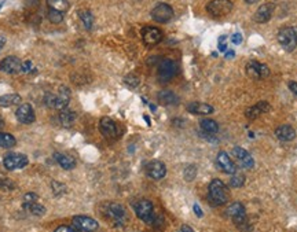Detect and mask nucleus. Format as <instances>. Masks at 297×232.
<instances>
[{"instance_id": "f257e3e1", "label": "nucleus", "mask_w": 297, "mask_h": 232, "mask_svg": "<svg viewBox=\"0 0 297 232\" xmlns=\"http://www.w3.org/2000/svg\"><path fill=\"white\" fill-rule=\"evenodd\" d=\"M70 102V90L68 87H59L58 88V93H46L44 96V103L51 107V109H55V110H65Z\"/></svg>"}, {"instance_id": "f03ea898", "label": "nucleus", "mask_w": 297, "mask_h": 232, "mask_svg": "<svg viewBox=\"0 0 297 232\" xmlns=\"http://www.w3.org/2000/svg\"><path fill=\"white\" fill-rule=\"evenodd\" d=\"M208 192H209V201L215 205V206H219V205H224L230 198V192L226 184L223 183L219 179H214L209 187H208Z\"/></svg>"}, {"instance_id": "7ed1b4c3", "label": "nucleus", "mask_w": 297, "mask_h": 232, "mask_svg": "<svg viewBox=\"0 0 297 232\" xmlns=\"http://www.w3.org/2000/svg\"><path fill=\"white\" fill-rule=\"evenodd\" d=\"M278 42L282 48L288 52L295 51L297 47V28L296 26H286L279 29L278 32Z\"/></svg>"}, {"instance_id": "20e7f679", "label": "nucleus", "mask_w": 297, "mask_h": 232, "mask_svg": "<svg viewBox=\"0 0 297 232\" xmlns=\"http://www.w3.org/2000/svg\"><path fill=\"white\" fill-rule=\"evenodd\" d=\"M135 213L142 221H145L147 224H156V220L159 216L154 214V206L149 199H140L136 204L134 205Z\"/></svg>"}, {"instance_id": "39448f33", "label": "nucleus", "mask_w": 297, "mask_h": 232, "mask_svg": "<svg viewBox=\"0 0 297 232\" xmlns=\"http://www.w3.org/2000/svg\"><path fill=\"white\" fill-rule=\"evenodd\" d=\"M105 217L109 218L114 225H124L127 221V211L120 204H108L104 208Z\"/></svg>"}, {"instance_id": "423d86ee", "label": "nucleus", "mask_w": 297, "mask_h": 232, "mask_svg": "<svg viewBox=\"0 0 297 232\" xmlns=\"http://www.w3.org/2000/svg\"><path fill=\"white\" fill-rule=\"evenodd\" d=\"M233 1L230 0H212L207 4V11L214 18H223L233 11Z\"/></svg>"}, {"instance_id": "0eeeda50", "label": "nucleus", "mask_w": 297, "mask_h": 232, "mask_svg": "<svg viewBox=\"0 0 297 232\" xmlns=\"http://www.w3.org/2000/svg\"><path fill=\"white\" fill-rule=\"evenodd\" d=\"M246 76L252 80H264L270 76V68L257 61H249L245 66Z\"/></svg>"}, {"instance_id": "6e6552de", "label": "nucleus", "mask_w": 297, "mask_h": 232, "mask_svg": "<svg viewBox=\"0 0 297 232\" xmlns=\"http://www.w3.org/2000/svg\"><path fill=\"white\" fill-rule=\"evenodd\" d=\"M28 157L20 153H8L3 157V166L7 170H17L28 165Z\"/></svg>"}, {"instance_id": "1a4fd4ad", "label": "nucleus", "mask_w": 297, "mask_h": 232, "mask_svg": "<svg viewBox=\"0 0 297 232\" xmlns=\"http://www.w3.org/2000/svg\"><path fill=\"white\" fill-rule=\"evenodd\" d=\"M178 73V65L172 59H162L159 65V80L166 83L172 80Z\"/></svg>"}, {"instance_id": "9d476101", "label": "nucleus", "mask_w": 297, "mask_h": 232, "mask_svg": "<svg viewBox=\"0 0 297 232\" xmlns=\"http://www.w3.org/2000/svg\"><path fill=\"white\" fill-rule=\"evenodd\" d=\"M72 223H73L75 230L81 232H95L99 227L97 220L88 217V216H83V214L75 216Z\"/></svg>"}, {"instance_id": "9b49d317", "label": "nucleus", "mask_w": 297, "mask_h": 232, "mask_svg": "<svg viewBox=\"0 0 297 232\" xmlns=\"http://www.w3.org/2000/svg\"><path fill=\"white\" fill-rule=\"evenodd\" d=\"M152 18L159 23H166L173 18V8L166 3H160L152 10Z\"/></svg>"}, {"instance_id": "f8f14e48", "label": "nucleus", "mask_w": 297, "mask_h": 232, "mask_svg": "<svg viewBox=\"0 0 297 232\" xmlns=\"http://www.w3.org/2000/svg\"><path fill=\"white\" fill-rule=\"evenodd\" d=\"M99 131L108 139H117L118 136L121 135L117 124L109 117H102L101 118V121H99Z\"/></svg>"}, {"instance_id": "ddd939ff", "label": "nucleus", "mask_w": 297, "mask_h": 232, "mask_svg": "<svg viewBox=\"0 0 297 232\" xmlns=\"http://www.w3.org/2000/svg\"><path fill=\"white\" fill-rule=\"evenodd\" d=\"M227 214L240 228H242V225H246V210H245L243 205L240 202H234L230 205L227 208Z\"/></svg>"}, {"instance_id": "4468645a", "label": "nucleus", "mask_w": 297, "mask_h": 232, "mask_svg": "<svg viewBox=\"0 0 297 232\" xmlns=\"http://www.w3.org/2000/svg\"><path fill=\"white\" fill-rule=\"evenodd\" d=\"M142 37H143V43L149 47L153 46H157L159 43L162 40V32L159 28H154V26H145L142 29Z\"/></svg>"}, {"instance_id": "2eb2a0df", "label": "nucleus", "mask_w": 297, "mask_h": 232, "mask_svg": "<svg viewBox=\"0 0 297 232\" xmlns=\"http://www.w3.org/2000/svg\"><path fill=\"white\" fill-rule=\"evenodd\" d=\"M0 70L7 74H17L22 71V61L17 56H7L0 62Z\"/></svg>"}, {"instance_id": "dca6fc26", "label": "nucleus", "mask_w": 297, "mask_h": 232, "mask_svg": "<svg viewBox=\"0 0 297 232\" xmlns=\"http://www.w3.org/2000/svg\"><path fill=\"white\" fill-rule=\"evenodd\" d=\"M146 173H147V176L152 177L154 180H161L166 175V166L161 161L153 160V161L147 162Z\"/></svg>"}, {"instance_id": "f3484780", "label": "nucleus", "mask_w": 297, "mask_h": 232, "mask_svg": "<svg viewBox=\"0 0 297 232\" xmlns=\"http://www.w3.org/2000/svg\"><path fill=\"white\" fill-rule=\"evenodd\" d=\"M15 116H17V120L20 121L21 124H32L33 121L36 120V114L33 107L28 103H24V105H20V107L17 109L15 112Z\"/></svg>"}, {"instance_id": "a211bd4d", "label": "nucleus", "mask_w": 297, "mask_h": 232, "mask_svg": "<svg viewBox=\"0 0 297 232\" xmlns=\"http://www.w3.org/2000/svg\"><path fill=\"white\" fill-rule=\"evenodd\" d=\"M274 10H275L274 3H266V4H263L257 8V11L253 15V20L257 23H266L271 20V17L274 14Z\"/></svg>"}, {"instance_id": "6ab92c4d", "label": "nucleus", "mask_w": 297, "mask_h": 232, "mask_svg": "<svg viewBox=\"0 0 297 232\" xmlns=\"http://www.w3.org/2000/svg\"><path fill=\"white\" fill-rule=\"evenodd\" d=\"M233 154H234V157L237 158V161L240 162V165H241L242 168L250 169L255 166V160H253V157L249 154L245 148L237 146V147L233 148Z\"/></svg>"}, {"instance_id": "aec40b11", "label": "nucleus", "mask_w": 297, "mask_h": 232, "mask_svg": "<svg viewBox=\"0 0 297 232\" xmlns=\"http://www.w3.org/2000/svg\"><path fill=\"white\" fill-rule=\"evenodd\" d=\"M216 163L217 166L227 175H234L235 173V165L234 162L231 161V158L228 157V154L226 151H220L217 154V158H216Z\"/></svg>"}, {"instance_id": "412c9836", "label": "nucleus", "mask_w": 297, "mask_h": 232, "mask_svg": "<svg viewBox=\"0 0 297 232\" xmlns=\"http://www.w3.org/2000/svg\"><path fill=\"white\" fill-rule=\"evenodd\" d=\"M269 110H270L269 102H259V103H256V105L250 106L249 109H246L245 116L248 117L249 120H255V118H257V117H260L262 114H266Z\"/></svg>"}, {"instance_id": "4be33fe9", "label": "nucleus", "mask_w": 297, "mask_h": 232, "mask_svg": "<svg viewBox=\"0 0 297 232\" xmlns=\"http://www.w3.org/2000/svg\"><path fill=\"white\" fill-rule=\"evenodd\" d=\"M187 112L191 114H197V116H208L214 113V107L208 103H202V102H193L190 105H187Z\"/></svg>"}, {"instance_id": "5701e85b", "label": "nucleus", "mask_w": 297, "mask_h": 232, "mask_svg": "<svg viewBox=\"0 0 297 232\" xmlns=\"http://www.w3.org/2000/svg\"><path fill=\"white\" fill-rule=\"evenodd\" d=\"M54 160L65 170H72V169H75V166H76L75 158L68 154H63V153H54Z\"/></svg>"}, {"instance_id": "b1692460", "label": "nucleus", "mask_w": 297, "mask_h": 232, "mask_svg": "<svg viewBox=\"0 0 297 232\" xmlns=\"http://www.w3.org/2000/svg\"><path fill=\"white\" fill-rule=\"evenodd\" d=\"M275 136L281 141H292L296 138V131L290 125H281L275 129Z\"/></svg>"}, {"instance_id": "393cba45", "label": "nucleus", "mask_w": 297, "mask_h": 232, "mask_svg": "<svg viewBox=\"0 0 297 232\" xmlns=\"http://www.w3.org/2000/svg\"><path fill=\"white\" fill-rule=\"evenodd\" d=\"M159 100L160 103L165 106H173L179 103V98L178 95L172 91H161L159 93Z\"/></svg>"}, {"instance_id": "a878e982", "label": "nucleus", "mask_w": 297, "mask_h": 232, "mask_svg": "<svg viewBox=\"0 0 297 232\" xmlns=\"http://www.w3.org/2000/svg\"><path fill=\"white\" fill-rule=\"evenodd\" d=\"M21 96L18 93H6L0 96V107H11L21 103Z\"/></svg>"}, {"instance_id": "bb28decb", "label": "nucleus", "mask_w": 297, "mask_h": 232, "mask_svg": "<svg viewBox=\"0 0 297 232\" xmlns=\"http://www.w3.org/2000/svg\"><path fill=\"white\" fill-rule=\"evenodd\" d=\"M200 127L202 132H205L207 135H214L219 132V124L215 120L211 118H204L200 121Z\"/></svg>"}, {"instance_id": "cd10ccee", "label": "nucleus", "mask_w": 297, "mask_h": 232, "mask_svg": "<svg viewBox=\"0 0 297 232\" xmlns=\"http://www.w3.org/2000/svg\"><path fill=\"white\" fill-rule=\"evenodd\" d=\"M58 120H59L61 125H63V127H72L73 122L76 121V113L70 112L68 109L61 110L59 116H58Z\"/></svg>"}, {"instance_id": "c85d7f7f", "label": "nucleus", "mask_w": 297, "mask_h": 232, "mask_svg": "<svg viewBox=\"0 0 297 232\" xmlns=\"http://www.w3.org/2000/svg\"><path fill=\"white\" fill-rule=\"evenodd\" d=\"M24 209L32 213L33 216H39V217L46 214V208L37 202H24Z\"/></svg>"}, {"instance_id": "c756f323", "label": "nucleus", "mask_w": 297, "mask_h": 232, "mask_svg": "<svg viewBox=\"0 0 297 232\" xmlns=\"http://www.w3.org/2000/svg\"><path fill=\"white\" fill-rule=\"evenodd\" d=\"M50 10H55L59 13H65L69 10V1L68 0H47Z\"/></svg>"}, {"instance_id": "7c9ffc66", "label": "nucleus", "mask_w": 297, "mask_h": 232, "mask_svg": "<svg viewBox=\"0 0 297 232\" xmlns=\"http://www.w3.org/2000/svg\"><path fill=\"white\" fill-rule=\"evenodd\" d=\"M17 144V139L11 134L0 132V147L13 148Z\"/></svg>"}, {"instance_id": "2f4dec72", "label": "nucleus", "mask_w": 297, "mask_h": 232, "mask_svg": "<svg viewBox=\"0 0 297 232\" xmlns=\"http://www.w3.org/2000/svg\"><path fill=\"white\" fill-rule=\"evenodd\" d=\"M79 17H80V20L83 22L85 29L90 30L92 28V25H94V15H92V13L90 10H81V11H79Z\"/></svg>"}, {"instance_id": "473e14b6", "label": "nucleus", "mask_w": 297, "mask_h": 232, "mask_svg": "<svg viewBox=\"0 0 297 232\" xmlns=\"http://www.w3.org/2000/svg\"><path fill=\"white\" fill-rule=\"evenodd\" d=\"M243 183H245V175H242V173H234L233 177H231V180H230L231 187H234V188L242 187Z\"/></svg>"}, {"instance_id": "72a5a7b5", "label": "nucleus", "mask_w": 297, "mask_h": 232, "mask_svg": "<svg viewBox=\"0 0 297 232\" xmlns=\"http://www.w3.org/2000/svg\"><path fill=\"white\" fill-rule=\"evenodd\" d=\"M0 188H1V190H14L15 184L11 179L0 175Z\"/></svg>"}, {"instance_id": "f704fd0d", "label": "nucleus", "mask_w": 297, "mask_h": 232, "mask_svg": "<svg viewBox=\"0 0 297 232\" xmlns=\"http://www.w3.org/2000/svg\"><path fill=\"white\" fill-rule=\"evenodd\" d=\"M51 188H53V192L55 194V197L63 195V194L66 192V187H65V184L59 183V182H51Z\"/></svg>"}, {"instance_id": "c9c22d12", "label": "nucleus", "mask_w": 297, "mask_h": 232, "mask_svg": "<svg viewBox=\"0 0 297 232\" xmlns=\"http://www.w3.org/2000/svg\"><path fill=\"white\" fill-rule=\"evenodd\" d=\"M50 22H53V23H61L63 21V14L62 13H59V11H55V10H50L49 14Z\"/></svg>"}, {"instance_id": "e433bc0d", "label": "nucleus", "mask_w": 297, "mask_h": 232, "mask_svg": "<svg viewBox=\"0 0 297 232\" xmlns=\"http://www.w3.org/2000/svg\"><path fill=\"white\" fill-rule=\"evenodd\" d=\"M197 176V168L194 165H189L186 169H185V179L191 182L194 180V177Z\"/></svg>"}, {"instance_id": "4c0bfd02", "label": "nucleus", "mask_w": 297, "mask_h": 232, "mask_svg": "<svg viewBox=\"0 0 297 232\" xmlns=\"http://www.w3.org/2000/svg\"><path fill=\"white\" fill-rule=\"evenodd\" d=\"M35 70V65L32 61H24L22 62V73H32Z\"/></svg>"}, {"instance_id": "58836bf2", "label": "nucleus", "mask_w": 297, "mask_h": 232, "mask_svg": "<svg viewBox=\"0 0 297 232\" xmlns=\"http://www.w3.org/2000/svg\"><path fill=\"white\" fill-rule=\"evenodd\" d=\"M37 195H36L35 192H28V194H25V197H24V202H37Z\"/></svg>"}, {"instance_id": "ea45409f", "label": "nucleus", "mask_w": 297, "mask_h": 232, "mask_svg": "<svg viewBox=\"0 0 297 232\" xmlns=\"http://www.w3.org/2000/svg\"><path fill=\"white\" fill-rule=\"evenodd\" d=\"M54 232H77V230L72 228V227H68V225H59L54 230Z\"/></svg>"}, {"instance_id": "a19ab883", "label": "nucleus", "mask_w": 297, "mask_h": 232, "mask_svg": "<svg viewBox=\"0 0 297 232\" xmlns=\"http://www.w3.org/2000/svg\"><path fill=\"white\" fill-rule=\"evenodd\" d=\"M125 83L130 85V87H136L139 84V78L135 77V76H130V77L125 78Z\"/></svg>"}, {"instance_id": "79ce46f5", "label": "nucleus", "mask_w": 297, "mask_h": 232, "mask_svg": "<svg viewBox=\"0 0 297 232\" xmlns=\"http://www.w3.org/2000/svg\"><path fill=\"white\" fill-rule=\"evenodd\" d=\"M226 36H221L220 39H219V51L221 52H226L227 51V46H226Z\"/></svg>"}, {"instance_id": "37998d69", "label": "nucleus", "mask_w": 297, "mask_h": 232, "mask_svg": "<svg viewBox=\"0 0 297 232\" xmlns=\"http://www.w3.org/2000/svg\"><path fill=\"white\" fill-rule=\"evenodd\" d=\"M231 42H233V44H241L242 43L241 33H234V35L231 36Z\"/></svg>"}, {"instance_id": "c03bdc74", "label": "nucleus", "mask_w": 297, "mask_h": 232, "mask_svg": "<svg viewBox=\"0 0 297 232\" xmlns=\"http://www.w3.org/2000/svg\"><path fill=\"white\" fill-rule=\"evenodd\" d=\"M289 90L292 92H293V93H295V95H297V83L296 81H290L289 84Z\"/></svg>"}, {"instance_id": "a18cd8bd", "label": "nucleus", "mask_w": 297, "mask_h": 232, "mask_svg": "<svg viewBox=\"0 0 297 232\" xmlns=\"http://www.w3.org/2000/svg\"><path fill=\"white\" fill-rule=\"evenodd\" d=\"M194 213H195L198 217H202V216H204V213H202V210H201V208L197 204L194 205Z\"/></svg>"}, {"instance_id": "49530a36", "label": "nucleus", "mask_w": 297, "mask_h": 232, "mask_svg": "<svg viewBox=\"0 0 297 232\" xmlns=\"http://www.w3.org/2000/svg\"><path fill=\"white\" fill-rule=\"evenodd\" d=\"M178 232H194L193 228L191 227H189V225H182L180 227V230Z\"/></svg>"}, {"instance_id": "de8ad7c7", "label": "nucleus", "mask_w": 297, "mask_h": 232, "mask_svg": "<svg viewBox=\"0 0 297 232\" xmlns=\"http://www.w3.org/2000/svg\"><path fill=\"white\" fill-rule=\"evenodd\" d=\"M4 46H6V37H4V36H0V51L3 49Z\"/></svg>"}, {"instance_id": "09e8293b", "label": "nucleus", "mask_w": 297, "mask_h": 232, "mask_svg": "<svg viewBox=\"0 0 297 232\" xmlns=\"http://www.w3.org/2000/svg\"><path fill=\"white\" fill-rule=\"evenodd\" d=\"M228 52L226 54V58H231V56H234L235 55V52L234 51H231V49H227Z\"/></svg>"}, {"instance_id": "8fccbe9b", "label": "nucleus", "mask_w": 297, "mask_h": 232, "mask_svg": "<svg viewBox=\"0 0 297 232\" xmlns=\"http://www.w3.org/2000/svg\"><path fill=\"white\" fill-rule=\"evenodd\" d=\"M246 3H249V4H253V3H257L259 0H245Z\"/></svg>"}, {"instance_id": "3c124183", "label": "nucleus", "mask_w": 297, "mask_h": 232, "mask_svg": "<svg viewBox=\"0 0 297 232\" xmlns=\"http://www.w3.org/2000/svg\"><path fill=\"white\" fill-rule=\"evenodd\" d=\"M3 125V121H1V118H0V127Z\"/></svg>"}, {"instance_id": "603ef678", "label": "nucleus", "mask_w": 297, "mask_h": 232, "mask_svg": "<svg viewBox=\"0 0 297 232\" xmlns=\"http://www.w3.org/2000/svg\"><path fill=\"white\" fill-rule=\"evenodd\" d=\"M0 7H1V4H0Z\"/></svg>"}]
</instances>
